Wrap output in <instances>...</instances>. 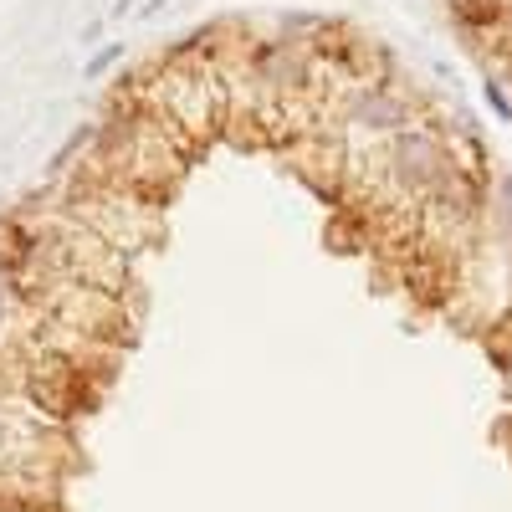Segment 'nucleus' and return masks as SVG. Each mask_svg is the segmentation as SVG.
<instances>
[{
	"mask_svg": "<svg viewBox=\"0 0 512 512\" xmlns=\"http://www.w3.org/2000/svg\"><path fill=\"white\" fill-rule=\"evenodd\" d=\"M118 93L128 103L149 108L159 123H169L190 149H205V144L226 139V123H231L226 82L216 77V67H210V62L195 57L190 36H180L175 47H164L139 72H128Z\"/></svg>",
	"mask_w": 512,
	"mask_h": 512,
	"instance_id": "nucleus-1",
	"label": "nucleus"
},
{
	"mask_svg": "<svg viewBox=\"0 0 512 512\" xmlns=\"http://www.w3.org/2000/svg\"><path fill=\"white\" fill-rule=\"evenodd\" d=\"M487 241L512 251V175H492V190H487Z\"/></svg>",
	"mask_w": 512,
	"mask_h": 512,
	"instance_id": "nucleus-5",
	"label": "nucleus"
},
{
	"mask_svg": "<svg viewBox=\"0 0 512 512\" xmlns=\"http://www.w3.org/2000/svg\"><path fill=\"white\" fill-rule=\"evenodd\" d=\"M164 6H175V0H139V21H149V16H159Z\"/></svg>",
	"mask_w": 512,
	"mask_h": 512,
	"instance_id": "nucleus-8",
	"label": "nucleus"
},
{
	"mask_svg": "<svg viewBox=\"0 0 512 512\" xmlns=\"http://www.w3.org/2000/svg\"><path fill=\"white\" fill-rule=\"evenodd\" d=\"M41 318H52L82 338H98V344H134L139 333V292H108L93 282H57L47 292L31 297Z\"/></svg>",
	"mask_w": 512,
	"mask_h": 512,
	"instance_id": "nucleus-4",
	"label": "nucleus"
},
{
	"mask_svg": "<svg viewBox=\"0 0 512 512\" xmlns=\"http://www.w3.org/2000/svg\"><path fill=\"white\" fill-rule=\"evenodd\" d=\"M123 62V41H98V47H93V57L88 62H82V77H108V67H118Z\"/></svg>",
	"mask_w": 512,
	"mask_h": 512,
	"instance_id": "nucleus-6",
	"label": "nucleus"
},
{
	"mask_svg": "<svg viewBox=\"0 0 512 512\" xmlns=\"http://www.w3.org/2000/svg\"><path fill=\"white\" fill-rule=\"evenodd\" d=\"M62 205L72 216L98 231L108 246H118L128 262H139L144 251H154L164 241V205L139 195V190H123V185H108V180H93L82 169H57L52 175Z\"/></svg>",
	"mask_w": 512,
	"mask_h": 512,
	"instance_id": "nucleus-2",
	"label": "nucleus"
},
{
	"mask_svg": "<svg viewBox=\"0 0 512 512\" xmlns=\"http://www.w3.org/2000/svg\"><path fill=\"white\" fill-rule=\"evenodd\" d=\"M507 323H512V251H507Z\"/></svg>",
	"mask_w": 512,
	"mask_h": 512,
	"instance_id": "nucleus-9",
	"label": "nucleus"
},
{
	"mask_svg": "<svg viewBox=\"0 0 512 512\" xmlns=\"http://www.w3.org/2000/svg\"><path fill=\"white\" fill-rule=\"evenodd\" d=\"M446 123L451 118L436 113V103H431V113H425L420 123H410L405 134L379 144V200L425 205L456 175L461 159H456V144H451V128ZM477 175H482V169H477Z\"/></svg>",
	"mask_w": 512,
	"mask_h": 512,
	"instance_id": "nucleus-3",
	"label": "nucleus"
},
{
	"mask_svg": "<svg viewBox=\"0 0 512 512\" xmlns=\"http://www.w3.org/2000/svg\"><path fill=\"white\" fill-rule=\"evenodd\" d=\"M492 354H497V364H502V374H507V390H512V323L492 338V344H487Z\"/></svg>",
	"mask_w": 512,
	"mask_h": 512,
	"instance_id": "nucleus-7",
	"label": "nucleus"
}]
</instances>
